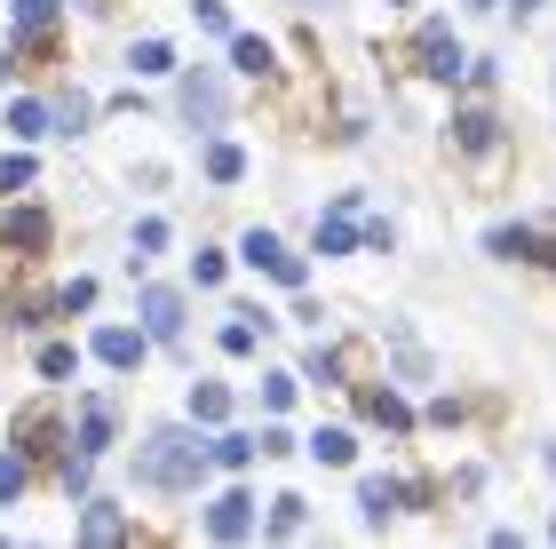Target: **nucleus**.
I'll return each mask as SVG.
<instances>
[{
	"instance_id": "nucleus-1",
	"label": "nucleus",
	"mask_w": 556,
	"mask_h": 549,
	"mask_svg": "<svg viewBox=\"0 0 556 549\" xmlns=\"http://www.w3.org/2000/svg\"><path fill=\"white\" fill-rule=\"evenodd\" d=\"M199 462H207V446H199L191 431H160V438H151L143 446V478L151 486H199Z\"/></svg>"
},
{
	"instance_id": "nucleus-2",
	"label": "nucleus",
	"mask_w": 556,
	"mask_h": 549,
	"mask_svg": "<svg viewBox=\"0 0 556 549\" xmlns=\"http://www.w3.org/2000/svg\"><path fill=\"white\" fill-rule=\"evenodd\" d=\"M239 255L255 263V271H270L278 287H294V295H302V279H311V263H302V255H287V247H278L270 232H247V247H239Z\"/></svg>"
},
{
	"instance_id": "nucleus-3",
	"label": "nucleus",
	"mask_w": 556,
	"mask_h": 549,
	"mask_svg": "<svg viewBox=\"0 0 556 549\" xmlns=\"http://www.w3.org/2000/svg\"><path fill=\"white\" fill-rule=\"evenodd\" d=\"M207 534H215V541H247V534H255V502H247L239 486H231V494H215V510H207Z\"/></svg>"
},
{
	"instance_id": "nucleus-4",
	"label": "nucleus",
	"mask_w": 556,
	"mask_h": 549,
	"mask_svg": "<svg viewBox=\"0 0 556 549\" xmlns=\"http://www.w3.org/2000/svg\"><path fill=\"white\" fill-rule=\"evenodd\" d=\"M143 335H160V342L184 335V295L175 287H143Z\"/></svg>"
},
{
	"instance_id": "nucleus-5",
	"label": "nucleus",
	"mask_w": 556,
	"mask_h": 549,
	"mask_svg": "<svg viewBox=\"0 0 556 549\" xmlns=\"http://www.w3.org/2000/svg\"><path fill=\"white\" fill-rule=\"evenodd\" d=\"M184 112L207 120V128L223 120V80H215V72H191V80H184Z\"/></svg>"
},
{
	"instance_id": "nucleus-6",
	"label": "nucleus",
	"mask_w": 556,
	"mask_h": 549,
	"mask_svg": "<svg viewBox=\"0 0 556 549\" xmlns=\"http://www.w3.org/2000/svg\"><path fill=\"white\" fill-rule=\"evenodd\" d=\"M96 359H104V366H143V335L136 327H104V335H96Z\"/></svg>"
},
{
	"instance_id": "nucleus-7",
	"label": "nucleus",
	"mask_w": 556,
	"mask_h": 549,
	"mask_svg": "<svg viewBox=\"0 0 556 549\" xmlns=\"http://www.w3.org/2000/svg\"><path fill=\"white\" fill-rule=\"evenodd\" d=\"M421 57H429V72H438V80H453V72H469V64H462V48H453V33H445V24H429V33H421Z\"/></svg>"
},
{
	"instance_id": "nucleus-8",
	"label": "nucleus",
	"mask_w": 556,
	"mask_h": 549,
	"mask_svg": "<svg viewBox=\"0 0 556 549\" xmlns=\"http://www.w3.org/2000/svg\"><path fill=\"white\" fill-rule=\"evenodd\" d=\"M311 454L326 470H350V462H358V438H350V431H311Z\"/></svg>"
},
{
	"instance_id": "nucleus-9",
	"label": "nucleus",
	"mask_w": 556,
	"mask_h": 549,
	"mask_svg": "<svg viewBox=\"0 0 556 549\" xmlns=\"http://www.w3.org/2000/svg\"><path fill=\"white\" fill-rule=\"evenodd\" d=\"M358 502H366V517H374V526H382V517H390L397 502H406V486H390V478H366V486H358Z\"/></svg>"
},
{
	"instance_id": "nucleus-10",
	"label": "nucleus",
	"mask_w": 556,
	"mask_h": 549,
	"mask_svg": "<svg viewBox=\"0 0 556 549\" xmlns=\"http://www.w3.org/2000/svg\"><path fill=\"white\" fill-rule=\"evenodd\" d=\"M358 247V232H350V208L342 215H318V255H350Z\"/></svg>"
},
{
	"instance_id": "nucleus-11",
	"label": "nucleus",
	"mask_w": 556,
	"mask_h": 549,
	"mask_svg": "<svg viewBox=\"0 0 556 549\" xmlns=\"http://www.w3.org/2000/svg\"><path fill=\"white\" fill-rule=\"evenodd\" d=\"M231 414V390L223 383H191V422H223Z\"/></svg>"
},
{
	"instance_id": "nucleus-12",
	"label": "nucleus",
	"mask_w": 556,
	"mask_h": 549,
	"mask_svg": "<svg viewBox=\"0 0 556 549\" xmlns=\"http://www.w3.org/2000/svg\"><path fill=\"white\" fill-rule=\"evenodd\" d=\"M231 64L263 80V72H270V40H255V33H231Z\"/></svg>"
},
{
	"instance_id": "nucleus-13",
	"label": "nucleus",
	"mask_w": 556,
	"mask_h": 549,
	"mask_svg": "<svg viewBox=\"0 0 556 549\" xmlns=\"http://www.w3.org/2000/svg\"><path fill=\"white\" fill-rule=\"evenodd\" d=\"M207 176L215 184H239L247 176V152H239V144H207Z\"/></svg>"
},
{
	"instance_id": "nucleus-14",
	"label": "nucleus",
	"mask_w": 556,
	"mask_h": 549,
	"mask_svg": "<svg viewBox=\"0 0 556 549\" xmlns=\"http://www.w3.org/2000/svg\"><path fill=\"white\" fill-rule=\"evenodd\" d=\"M255 454H263V438H239V431H223V438H215V462H223V470H247Z\"/></svg>"
},
{
	"instance_id": "nucleus-15",
	"label": "nucleus",
	"mask_w": 556,
	"mask_h": 549,
	"mask_svg": "<svg viewBox=\"0 0 556 549\" xmlns=\"http://www.w3.org/2000/svg\"><path fill=\"white\" fill-rule=\"evenodd\" d=\"M136 72H143V80H160V72H175V48L167 40H136V57H128Z\"/></svg>"
},
{
	"instance_id": "nucleus-16",
	"label": "nucleus",
	"mask_w": 556,
	"mask_h": 549,
	"mask_svg": "<svg viewBox=\"0 0 556 549\" xmlns=\"http://www.w3.org/2000/svg\"><path fill=\"white\" fill-rule=\"evenodd\" d=\"M9 239H16V247H48V215H40V208H16V215H9Z\"/></svg>"
},
{
	"instance_id": "nucleus-17",
	"label": "nucleus",
	"mask_w": 556,
	"mask_h": 549,
	"mask_svg": "<svg viewBox=\"0 0 556 549\" xmlns=\"http://www.w3.org/2000/svg\"><path fill=\"white\" fill-rule=\"evenodd\" d=\"M366 407H374V422H390V431H406V422H414V407H406L397 390H374Z\"/></svg>"
},
{
	"instance_id": "nucleus-18",
	"label": "nucleus",
	"mask_w": 556,
	"mask_h": 549,
	"mask_svg": "<svg viewBox=\"0 0 556 549\" xmlns=\"http://www.w3.org/2000/svg\"><path fill=\"white\" fill-rule=\"evenodd\" d=\"M104 438H112V414L88 407V414H80V454H104Z\"/></svg>"
},
{
	"instance_id": "nucleus-19",
	"label": "nucleus",
	"mask_w": 556,
	"mask_h": 549,
	"mask_svg": "<svg viewBox=\"0 0 556 549\" xmlns=\"http://www.w3.org/2000/svg\"><path fill=\"white\" fill-rule=\"evenodd\" d=\"M270 534H278V541L302 534V494H278V502H270Z\"/></svg>"
},
{
	"instance_id": "nucleus-20",
	"label": "nucleus",
	"mask_w": 556,
	"mask_h": 549,
	"mask_svg": "<svg viewBox=\"0 0 556 549\" xmlns=\"http://www.w3.org/2000/svg\"><path fill=\"white\" fill-rule=\"evenodd\" d=\"M247 319H255V311H231V327H223V351H231V359L255 351V327H247Z\"/></svg>"
},
{
	"instance_id": "nucleus-21",
	"label": "nucleus",
	"mask_w": 556,
	"mask_h": 549,
	"mask_svg": "<svg viewBox=\"0 0 556 549\" xmlns=\"http://www.w3.org/2000/svg\"><path fill=\"white\" fill-rule=\"evenodd\" d=\"M72 366H80V351H72V342H48V351H40V374H48V383H64Z\"/></svg>"
},
{
	"instance_id": "nucleus-22",
	"label": "nucleus",
	"mask_w": 556,
	"mask_h": 549,
	"mask_svg": "<svg viewBox=\"0 0 556 549\" xmlns=\"http://www.w3.org/2000/svg\"><path fill=\"white\" fill-rule=\"evenodd\" d=\"M9 128L16 136H48V104H9Z\"/></svg>"
},
{
	"instance_id": "nucleus-23",
	"label": "nucleus",
	"mask_w": 556,
	"mask_h": 549,
	"mask_svg": "<svg viewBox=\"0 0 556 549\" xmlns=\"http://www.w3.org/2000/svg\"><path fill=\"white\" fill-rule=\"evenodd\" d=\"M493 255H533V232H525V223H501V232H493Z\"/></svg>"
},
{
	"instance_id": "nucleus-24",
	"label": "nucleus",
	"mask_w": 556,
	"mask_h": 549,
	"mask_svg": "<svg viewBox=\"0 0 556 549\" xmlns=\"http://www.w3.org/2000/svg\"><path fill=\"white\" fill-rule=\"evenodd\" d=\"M48 16H56V0H16V33H40Z\"/></svg>"
},
{
	"instance_id": "nucleus-25",
	"label": "nucleus",
	"mask_w": 556,
	"mask_h": 549,
	"mask_svg": "<svg viewBox=\"0 0 556 549\" xmlns=\"http://www.w3.org/2000/svg\"><path fill=\"white\" fill-rule=\"evenodd\" d=\"M453 128H462V144H469V152H485V144H493V120H485V112H469V120H453Z\"/></svg>"
},
{
	"instance_id": "nucleus-26",
	"label": "nucleus",
	"mask_w": 556,
	"mask_h": 549,
	"mask_svg": "<svg viewBox=\"0 0 556 549\" xmlns=\"http://www.w3.org/2000/svg\"><path fill=\"white\" fill-rule=\"evenodd\" d=\"M263 407H270V414L294 407V374H270V383H263Z\"/></svg>"
},
{
	"instance_id": "nucleus-27",
	"label": "nucleus",
	"mask_w": 556,
	"mask_h": 549,
	"mask_svg": "<svg viewBox=\"0 0 556 549\" xmlns=\"http://www.w3.org/2000/svg\"><path fill=\"white\" fill-rule=\"evenodd\" d=\"M136 247H143V255H160V247H167V223L143 215V223H136Z\"/></svg>"
},
{
	"instance_id": "nucleus-28",
	"label": "nucleus",
	"mask_w": 556,
	"mask_h": 549,
	"mask_svg": "<svg viewBox=\"0 0 556 549\" xmlns=\"http://www.w3.org/2000/svg\"><path fill=\"white\" fill-rule=\"evenodd\" d=\"M16 494H24V462L0 454V502H16Z\"/></svg>"
},
{
	"instance_id": "nucleus-29",
	"label": "nucleus",
	"mask_w": 556,
	"mask_h": 549,
	"mask_svg": "<svg viewBox=\"0 0 556 549\" xmlns=\"http://www.w3.org/2000/svg\"><path fill=\"white\" fill-rule=\"evenodd\" d=\"M199 9V24H207V33H231V9H223V0H191Z\"/></svg>"
},
{
	"instance_id": "nucleus-30",
	"label": "nucleus",
	"mask_w": 556,
	"mask_h": 549,
	"mask_svg": "<svg viewBox=\"0 0 556 549\" xmlns=\"http://www.w3.org/2000/svg\"><path fill=\"white\" fill-rule=\"evenodd\" d=\"M16 184H33V160H24V152L0 160V191H16Z\"/></svg>"
},
{
	"instance_id": "nucleus-31",
	"label": "nucleus",
	"mask_w": 556,
	"mask_h": 549,
	"mask_svg": "<svg viewBox=\"0 0 556 549\" xmlns=\"http://www.w3.org/2000/svg\"><path fill=\"white\" fill-rule=\"evenodd\" d=\"M88 541H119V517L112 510H88Z\"/></svg>"
},
{
	"instance_id": "nucleus-32",
	"label": "nucleus",
	"mask_w": 556,
	"mask_h": 549,
	"mask_svg": "<svg viewBox=\"0 0 556 549\" xmlns=\"http://www.w3.org/2000/svg\"><path fill=\"white\" fill-rule=\"evenodd\" d=\"M0 80H9V57H0Z\"/></svg>"
},
{
	"instance_id": "nucleus-33",
	"label": "nucleus",
	"mask_w": 556,
	"mask_h": 549,
	"mask_svg": "<svg viewBox=\"0 0 556 549\" xmlns=\"http://www.w3.org/2000/svg\"><path fill=\"white\" fill-rule=\"evenodd\" d=\"M390 9H397V0H390Z\"/></svg>"
},
{
	"instance_id": "nucleus-34",
	"label": "nucleus",
	"mask_w": 556,
	"mask_h": 549,
	"mask_svg": "<svg viewBox=\"0 0 556 549\" xmlns=\"http://www.w3.org/2000/svg\"><path fill=\"white\" fill-rule=\"evenodd\" d=\"M548 534H556V526H548Z\"/></svg>"
}]
</instances>
